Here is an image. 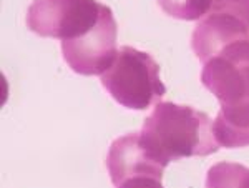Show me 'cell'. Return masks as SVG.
<instances>
[{
  "label": "cell",
  "instance_id": "11",
  "mask_svg": "<svg viewBox=\"0 0 249 188\" xmlns=\"http://www.w3.org/2000/svg\"><path fill=\"white\" fill-rule=\"evenodd\" d=\"M118 188H163L161 180H156L151 177H138L126 180Z\"/></svg>",
  "mask_w": 249,
  "mask_h": 188
},
{
  "label": "cell",
  "instance_id": "3",
  "mask_svg": "<svg viewBox=\"0 0 249 188\" xmlns=\"http://www.w3.org/2000/svg\"><path fill=\"white\" fill-rule=\"evenodd\" d=\"M105 3L96 0H34L27 10V27L40 37L60 42L80 38L98 23Z\"/></svg>",
  "mask_w": 249,
  "mask_h": 188
},
{
  "label": "cell",
  "instance_id": "9",
  "mask_svg": "<svg viewBox=\"0 0 249 188\" xmlns=\"http://www.w3.org/2000/svg\"><path fill=\"white\" fill-rule=\"evenodd\" d=\"M206 188H249V169L234 162H219L206 173Z\"/></svg>",
  "mask_w": 249,
  "mask_h": 188
},
{
  "label": "cell",
  "instance_id": "10",
  "mask_svg": "<svg viewBox=\"0 0 249 188\" xmlns=\"http://www.w3.org/2000/svg\"><path fill=\"white\" fill-rule=\"evenodd\" d=\"M213 0H158L164 14L178 20H199L208 15Z\"/></svg>",
  "mask_w": 249,
  "mask_h": 188
},
{
  "label": "cell",
  "instance_id": "1",
  "mask_svg": "<svg viewBox=\"0 0 249 188\" xmlns=\"http://www.w3.org/2000/svg\"><path fill=\"white\" fill-rule=\"evenodd\" d=\"M140 133L144 147L164 167L175 160L208 157L219 150L211 117L190 105L156 103L153 112L144 118Z\"/></svg>",
  "mask_w": 249,
  "mask_h": 188
},
{
  "label": "cell",
  "instance_id": "8",
  "mask_svg": "<svg viewBox=\"0 0 249 188\" xmlns=\"http://www.w3.org/2000/svg\"><path fill=\"white\" fill-rule=\"evenodd\" d=\"M213 132L219 147H249V103L241 107H221L218 117L213 122Z\"/></svg>",
  "mask_w": 249,
  "mask_h": 188
},
{
  "label": "cell",
  "instance_id": "7",
  "mask_svg": "<svg viewBox=\"0 0 249 188\" xmlns=\"http://www.w3.org/2000/svg\"><path fill=\"white\" fill-rule=\"evenodd\" d=\"M105 163L111 183L116 188L126 180L138 177H151L161 180L163 171L166 169L144 147L140 132H133V133L116 138L110 145Z\"/></svg>",
  "mask_w": 249,
  "mask_h": 188
},
{
  "label": "cell",
  "instance_id": "5",
  "mask_svg": "<svg viewBox=\"0 0 249 188\" xmlns=\"http://www.w3.org/2000/svg\"><path fill=\"white\" fill-rule=\"evenodd\" d=\"M201 83L219 100L221 107L249 103V40L223 47L206 60Z\"/></svg>",
  "mask_w": 249,
  "mask_h": 188
},
{
  "label": "cell",
  "instance_id": "4",
  "mask_svg": "<svg viewBox=\"0 0 249 188\" xmlns=\"http://www.w3.org/2000/svg\"><path fill=\"white\" fill-rule=\"evenodd\" d=\"M249 40V0H213L191 35V49L204 63L226 45Z\"/></svg>",
  "mask_w": 249,
  "mask_h": 188
},
{
  "label": "cell",
  "instance_id": "2",
  "mask_svg": "<svg viewBox=\"0 0 249 188\" xmlns=\"http://www.w3.org/2000/svg\"><path fill=\"white\" fill-rule=\"evenodd\" d=\"M100 82L120 105L130 110L150 109L166 94L156 60L130 45L120 47L111 67L100 75Z\"/></svg>",
  "mask_w": 249,
  "mask_h": 188
},
{
  "label": "cell",
  "instance_id": "6",
  "mask_svg": "<svg viewBox=\"0 0 249 188\" xmlns=\"http://www.w3.org/2000/svg\"><path fill=\"white\" fill-rule=\"evenodd\" d=\"M118 27L111 9L105 5L98 23L80 38L62 42V54L75 74L102 75L115 62Z\"/></svg>",
  "mask_w": 249,
  "mask_h": 188
}]
</instances>
